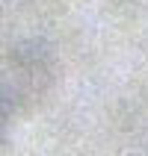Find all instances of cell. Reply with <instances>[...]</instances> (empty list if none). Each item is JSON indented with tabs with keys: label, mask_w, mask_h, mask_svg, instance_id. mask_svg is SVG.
<instances>
[{
	"label": "cell",
	"mask_w": 148,
	"mask_h": 156,
	"mask_svg": "<svg viewBox=\"0 0 148 156\" xmlns=\"http://www.w3.org/2000/svg\"><path fill=\"white\" fill-rule=\"evenodd\" d=\"M6 118H9V100H6V94L0 91V136H3V127H6Z\"/></svg>",
	"instance_id": "6da1fadb"
}]
</instances>
